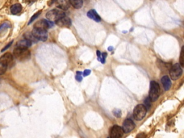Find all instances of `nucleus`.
Instances as JSON below:
<instances>
[{
	"label": "nucleus",
	"instance_id": "obj_1",
	"mask_svg": "<svg viewBox=\"0 0 184 138\" xmlns=\"http://www.w3.org/2000/svg\"><path fill=\"white\" fill-rule=\"evenodd\" d=\"M160 95V85L156 81L150 82V87L149 98L151 101H155L158 100Z\"/></svg>",
	"mask_w": 184,
	"mask_h": 138
},
{
	"label": "nucleus",
	"instance_id": "obj_2",
	"mask_svg": "<svg viewBox=\"0 0 184 138\" xmlns=\"http://www.w3.org/2000/svg\"><path fill=\"white\" fill-rule=\"evenodd\" d=\"M30 57V52L27 49L15 48L14 50V58L20 61L28 60Z\"/></svg>",
	"mask_w": 184,
	"mask_h": 138
},
{
	"label": "nucleus",
	"instance_id": "obj_3",
	"mask_svg": "<svg viewBox=\"0 0 184 138\" xmlns=\"http://www.w3.org/2000/svg\"><path fill=\"white\" fill-rule=\"evenodd\" d=\"M147 110L146 107H145L143 104H139L136 106L135 108L134 109L133 112V116L134 118L136 120L140 121L142 120L143 118L145 117V115H146Z\"/></svg>",
	"mask_w": 184,
	"mask_h": 138
},
{
	"label": "nucleus",
	"instance_id": "obj_4",
	"mask_svg": "<svg viewBox=\"0 0 184 138\" xmlns=\"http://www.w3.org/2000/svg\"><path fill=\"white\" fill-rule=\"evenodd\" d=\"M65 15L66 14L63 11H62V10H60L54 9L53 10H50V11H49L48 13L46 14V18L48 19L49 21H51V22H53V21L55 22V21L58 20L59 18H61L62 17Z\"/></svg>",
	"mask_w": 184,
	"mask_h": 138
},
{
	"label": "nucleus",
	"instance_id": "obj_5",
	"mask_svg": "<svg viewBox=\"0 0 184 138\" xmlns=\"http://www.w3.org/2000/svg\"><path fill=\"white\" fill-rule=\"evenodd\" d=\"M183 73V70L179 63H175L170 68V76L171 79L177 80L181 77Z\"/></svg>",
	"mask_w": 184,
	"mask_h": 138
},
{
	"label": "nucleus",
	"instance_id": "obj_6",
	"mask_svg": "<svg viewBox=\"0 0 184 138\" xmlns=\"http://www.w3.org/2000/svg\"><path fill=\"white\" fill-rule=\"evenodd\" d=\"M14 56L11 53H7L0 58V62L8 69V68H11L14 65Z\"/></svg>",
	"mask_w": 184,
	"mask_h": 138
},
{
	"label": "nucleus",
	"instance_id": "obj_7",
	"mask_svg": "<svg viewBox=\"0 0 184 138\" xmlns=\"http://www.w3.org/2000/svg\"><path fill=\"white\" fill-rule=\"evenodd\" d=\"M32 34H33L34 37H35L38 40L46 41L47 38H48V33H47V30H44L38 29L34 27L33 30L32 31Z\"/></svg>",
	"mask_w": 184,
	"mask_h": 138
},
{
	"label": "nucleus",
	"instance_id": "obj_8",
	"mask_svg": "<svg viewBox=\"0 0 184 138\" xmlns=\"http://www.w3.org/2000/svg\"><path fill=\"white\" fill-rule=\"evenodd\" d=\"M124 131L122 127H119V125H114L111 129L110 137L112 138H119L123 136Z\"/></svg>",
	"mask_w": 184,
	"mask_h": 138
},
{
	"label": "nucleus",
	"instance_id": "obj_9",
	"mask_svg": "<svg viewBox=\"0 0 184 138\" xmlns=\"http://www.w3.org/2000/svg\"><path fill=\"white\" fill-rule=\"evenodd\" d=\"M134 128H135V124H134L133 121L130 120V119H127V120H125L122 125L124 133H129L133 130Z\"/></svg>",
	"mask_w": 184,
	"mask_h": 138
},
{
	"label": "nucleus",
	"instance_id": "obj_10",
	"mask_svg": "<svg viewBox=\"0 0 184 138\" xmlns=\"http://www.w3.org/2000/svg\"><path fill=\"white\" fill-rule=\"evenodd\" d=\"M55 24L61 27H69L71 25V20L67 16H63L55 21Z\"/></svg>",
	"mask_w": 184,
	"mask_h": 138
},
{
	"label": "nucleus",
	"instance_id": "obj_11",
	"mask_svg": "<svg viewBox=\"0 0 184 138\" xmlns=\"http://www.w3.org/2000/svg\"><path fill=\"white\" fill-rule=\"evenodd\" d=\"M52 22L51 21L47 20H41L40 21H38V22L35 25L34 27L38 29L44 30H47L48 28H50V27L53 26Z\"/></svg>",
	"mask_w": 184,
	"mask_h": 138
},
{
	"label": "nucleus",
	"instance_id": "obj_12",
	"mask_svg": "<svg viewBox=\"0 0 184 138\" xmlns=\"http://www.w3.org/2000/svg\"><path fill=\"white\" fill-rule=\"evenodd\" d=\"M32 42L31 41H30L29 40L27 39H24V40H21L20 41H18L16 44V48H24V49H27V48L30 47L32 45Z\"/></svg>",
	"mask_w": 184,
	"mask_h": 138
},
{
	"label": "nucleus",
	"instance_id": "obj_13",
	"mask_svg": "<svg viewBox=\"0 0 184 138\" xmlns=\"http://www.w3.org/2000/svg\"><path fill=\"white\" fill-rule=\"evenodd\" d=\"M87 16L88 18L96 21V22H100L101 21V18H100V16L97 13V12L94 10H89L87 13Z\"/></svg>",
	"mask_w": 184,
	"mask_h": 138
},
{
	"label": "nucleus",
	"instance_id": "obj_14",
	"mask_svg": "<svg viewBox=\"0 0 184 138\" xmlns=\"http://www.w3.org/2000/svg\"><path fill=\"white\" fill-rule=\"evenodd\" d=\"M161 82L164 89L166 91H168L171 87V81L168 76H164L161 78Z\"/></svg>",
	"mask_w": 184,
	"mask_h": 138
},
{
	"label": "nucleus",
	"instance_id": "obj_15",
	"mask_svg": "<svg viewBox=\"0 0 184 138\" xmlns=\"http://www.w3.org/2000/svg\"><path fill=\"white\" fill-rule=\"evenodd\" d=\"M58 7L62 10H66L69 7V2L68 0H58L57 1Z\"/></svg>",
	"mask_w": 184,
	"mask_h": 138
},
{
	"label": "nucleus",
	"instance_id": "obj_16",
	"mask_svg": "<svg viewBox=\"0 0 184 138\" xmlns=\"http://www.w3.org/2000/svg\"><path fill=\"white\" fill-rule=\"evenodd\" d=\"M68 2L75 9H80L82 7L83 4V0H68Z\"/></svg>",
	"mask_w": 184,
	"mask_h": 138
},
{
	"label": "nucleus",
	"instance_id": "obj_17",
	"mask_svg": "<svg viewBox=\"0 0 184 138\" xmlns=\"http://www.w3.org/2000/svg\"><path fill=\"white\" fill-rule=\"evenodd\" d=\"M22 5L20 4H15V5H12L11 8H10V11H11L12 14H18L22 11Z\"/></svg>",
	"mask_w": 184,
	"mask_h": 138
},
{
	"label": "nucleus",
	"instance_id": "obj_18",
	"mask_svg": "<svg viewBox=\"0 0 184 138\" xmlns=\"http://www.w3.org/2000/svg\"><path fill=\"white\" fill-rule=\"evenodd\" d=\"M24 37L25 39L29 40L30 41H31L32 42H37L38 40L36 39V38L34 37V35L32 34V33H27L25 34Z\"/></svg>",
	"mask_w": 184,
	"mask_h": 138
},
{
	"label": "nucleus",
	"instance_id": "obj_19",
	"mask_svg": "<svg viewBox=\"0 0 184 138\" xmlns=\"http://www.w3.org/2000/svg\"><path fill=\"white\" fill-rule=\"evenodd\" d=\"M10 27V22H4L3 24L0 26V32H2V30H5L6 29L9 28Z\"/></svg>",
	"mask_w": 184,
	"mask_h": 138
},
{
	"label": "nucleus",
	"instance_id": "obj_20",
	"mask_svg": "<svg viewBox=\"0 0 184 138\" xmlns=\"http://www.w3.org/2000/svg\"><path fill=\"white\" fill-rule=\"evenodd\" d=\"M150 99L149 97H147V98L145 99V101H144V105L145 107H146L147 110H149L150 108Z\"/></svg>",
	"mask_w": 184,
	"mask_h": 138
},
{
	"label": "nucleus",
	"instance_id": "obj_21",
	"mask_svg": "<svg viewBox=\"0 0 184 138\" xmlns=\"http://www.w3.org/2000/svg\"><path fill=\"white\" fill-rule=\"evenodd\" d=\"M7 67H5L2 63L0 62V75H3L7 71Z\"/></svg>",
	"mask_w": 184,
	"mask_h": 138
},
{
	"label": "nucleus",
	"instance_id": "obj_22",
	"mask_svg": "<svg viewBox=\"0 0 184 138\" xmlns=\"http://www.w3.org/2000/svg\"><path fill=\"white\" fill-rule=\"evenodd\" d=\"M180 65L181 67L184 66V61H183V47L181 49V57H180Z\"/></svg>",
	"mask_w": 184,
	"mask_h": 138
},
{
	"label": "nucleus",
	"instance_id": "obj_23",
	"mask_svg": "<svg viewBox=\"0 0 184 138\" xmlns=\"http://www.w3.org/2000/svg\"><path fill=\"white\" fill-rule=\"evenodd\" d=\"M76 79L78 81V82H81L82 81V72L77 71L76 75Z\"/></svg>",
	"mask_w": 184,
	"mask_h": 138
},
{
	"label": "nucleus",
	"instance_id": "obj_24",
	"mask_svg": "<svg viewBox=\"0 0 184 138\" xmlns=\"http://www.w3.org/2000/svg\"><path fill=\"white\" fill-rule=\"evenodd\" d=\"M41 12H42V11H39V12H37V13H36L35 14H34V15H33V17H32V18L30 19V22H28V25H30V24H31V22H33V21H34V20H35V19H36V18H38V17L40 15V14H41Z\"/></svg>",
	"mask_w": 184,
	"mask_h": 138
},
{
	"label": "nucleus",
	"instance_id": "obj_25",
	"mask_svg": "<svg viewBox=\"0 0 184 138\" xmlns=\"http://www.w3.org/2000/svg\"><path fill=\"white\" fill-rule=\"evenodd\" d=\"M106 53H102V54H101V60H100V61H101V62L103 63H105V60H106Z\"/></svg>",
	"mask_w": 184,
	"mask_h": 138
},
{
	"label": "nucleus",
	"instance_id": "obj_26",
	"mask_svg": "<svg viewBox=\"0 0 184 138\" xmlns=\"http://www.w3.org/2000/svg\"><path fill=\"white\" fill-rule=\"evenodd\" d=\"M113 113H114V116H117V117H120L121 114H122L121 113V111H120V110H119V109H116V110H115V111L113 112Z\"/></svg>",
	"mask_w": 184,
	"mask_h": 138
},
{
	"label": "nucleus",
	"instance_id": "obj_27",
	"mask_svg": "<svg viewBox=\"0 0 184 138\" xmlns=\"http://www.w3.org/2000/svg\"><path fill=\"white\" fill-rule=\"evenodd\" d=\"M90 73H91V71H90V70H89V69H86V70H85L84 71H83V76H89V75H90Z\"/></svg>",
	"mask_w": 184,
	"mask_h": 138
},
{
	"label": "nucleus",
	"instance_id": "obj_28",
	"mask_svg": "<svg viewBox=\"0 0 184 138\" xmlns=\"http://www.w3.org/2000/svg\"><path fill=\"white\" fill-rule=\"evenodd\" d=\"M101 52L99 51V50H97V59L100 61V60H101Z\"/></svg>",
	"mask_w": 184,
	"mask_h": 138
},
{
	"label": "nucleus",
	"instance_id": "obj_29",
	"mask_svg": "<svg viewBox=\"0 0 184 138\" xmlns=\"http://www.w3.org/2000/svg\"><path fill=\"white\" fill-rule=\"evenodd\" d=\"M12 41L11 42H10V44H8V45H7V46H6V47H5V48H4V49H2V52L5 51V50L6 49H7V48H10V45H12Z\"/></svg>",
	"mask_w": 184,
	"mask_h": 138
},
{
	"label": "nucleus",
	"instance_id": "obj_30",
	"mask_svg": "<svg viewBox=\"0 0 184 138\" xmlns=\"http://www.w3.org/2000/svg\"><path fill=\"white\" fill-rule=\"evenodd\" d=\"M36 1V0H25V2H33Z\"/></svg>",
	"mask_w": 184,
	"mask_h": 138
}]
</instances>
